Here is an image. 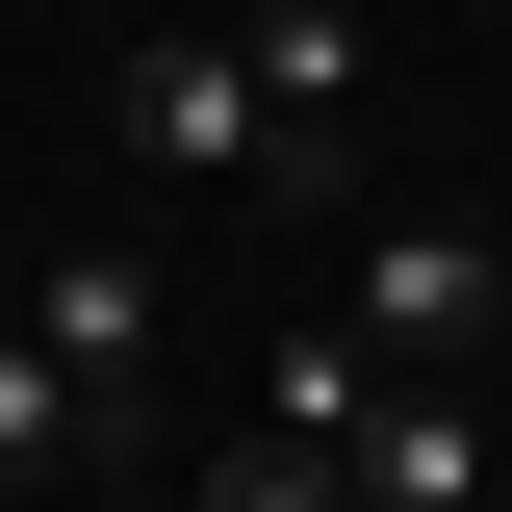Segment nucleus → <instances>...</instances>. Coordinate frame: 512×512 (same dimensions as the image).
Listing matches in <instances>:
<instances>
[{"instance_id":"1","label":"nucleus","mask_w":512,"mask_h":512,"mask_svg":"<svg viewBox=\"0 0 512 512\" xmlns=\"http://www.w3.org/2000/svg\"><path fill=\"white\" fill-rule=\"evenodd\" d=\"M359 333H384V384H436V359H487V333H512V256L410 205V231H359Z\"/></svg>"},{"instance_id":"3","label":"nucleus","mask_w":512,"mask_h":512,"mask_svg":"<svg viewBox=\"0 0 512 512\" xmlns=\"http://www.w3.org/2000/svg\"><path fill=\"white\" fill-rule=\"evenodd\" d=\"M128 154H154V180H256V154H282V103H256V52H231V26L128 52Z\"/></svg>"},{"instance_id":"5","label":"nucleus","mask_w":512,"mask_h":512,"mask_svg":"<svg viewBox=\"0 0 512 512\" xmlns=\"http://www.w3.org/2000/svg\"><path fill=\"white\" fill-rule=\"evenodd\" d=\"M359 410H384V333H359V308H333L282 384H256V436H282V461H359Z\"/></svg>"},{"instance_id":"10","label":"nucleus","mask_w":512,"mask_h":512,"mask_svg":"<svg viewBox=\"0 0 512 512\" xmlns=\"http://www.w3.org/2000/svg\"><path fill=\"white\" fill-rule=\"evenodd\" d=\"M461 26H512V0H461Z\"/></svg>"},{"instance_id":"7","label":"nucleus","mask_w":512,"mask_h":512,"mask_svg":"<svg viewBox=\"0 0 512 512\" xmlns=\"http://www.w3.org/2000/svg\"><path fill=\"white\" fill-rule=\"evenodd\" d=\"M52 461H103V436H77V384H52V333H0V487H52Z\"/></svg>"},{"instance_id":"8","label":"nucleus","mask_w":512,"mask_h":512,"mask_svg":"<svg viewBox=\"0 0 512 512\" xmlns=\"http://www.w3.org/2000/svg\"><path fill=\"white\" fill-rule=\"evenodd\" d=\"M205 512H359V487H333V461H282V436H256V461H205Z\"/></svg>"},{"instance_id":"6","label":"nucleus","mask_w":512,"mask_h":512,"mask_svg":"<svg viewBox=\"0 0 512 512\" xmlns=\"http://www.w3.org/2000/svg\"><path fill=\"white\" fill-rule=\"evenodd\" d=\"M256 103H282V128H359V26L282 0V26H256Z\"/></svg>"},{"instance_id":"9","label":"nucleus","mask_w":512,"mask_h":512,"mask_svg":"<svg viewBox=\"0 0 512 512\" xmlns=\"http://www.w3.org/2000/svg\"><path fill=\"white\" fill-rule=\"evenodd\" d=\"M487 512H512V436H487Z\"/></svg>"},{"instance_id":"2","label":"nucleus","mask_w":512,"mask_h":512,"mask_svg":"<svg viewBox=\"0 0 512 512\" xmlns=\"http://www.w3.org/2000/svg\"><path fill=\"white\" fill-rule=\"evenodd\" d=\"M26 333H52V384H77V436H154V256H52V282H26Z\"/></svg>"},{"instance_id":"4","label":"nucleus","mask_w":512,"mask_h":512,"mask_svg":"<svg viewBox=\"0 0 512 512\" xmlns=\"http://www.w3.org/2000/svg\"><path fill=\"white\" fill-rule=\"evenodd\" d=\"M333 487H359V512H487V436H461V384H384Z\"/></svg>"}]
</instances>
